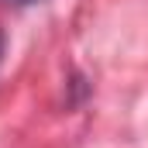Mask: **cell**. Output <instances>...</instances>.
<instances>
[{"label": "cell", "instance_id": "2", "mask_svg": "<svg viewBox=\"0 0 148 148\" xmlns=\"http://www.w3.org/2000/svg\"><path fill=\"white\" fill-rule=\"evenodd\" d=\"M0 55H3V35H0Z\"/></svg>", "mask_w": 148, "mask_h": 148}, {"label": "cell", "instance_id": "1", "mask_svg": "<svg viewBox=\"0 0 148 148\" xmlns=\"http://www.w3.org/2000/svg\"><path fill=\"white\" fill-rule=\"evenodd\" d=\"M14 3H38V0H14Z\"/></svg>", "mask_w": 148, "mask_h": 148}]
</instances>
